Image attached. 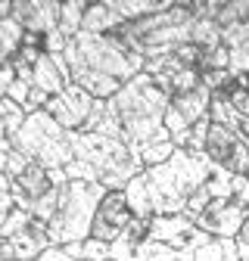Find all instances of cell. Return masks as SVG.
I'll list each match as a JSON object with an SVG mask.
<instances>
[{
  "label": "cell",
  "mask_w": 249,
  "mask_h": 261,
  "mask_svg": "<svg viewBox=\"0 0 249 261\" xmlns=\"http://www.w3.org/2000/svg\"><path fill=\"white\" fill-rule=\"evenodd\" d=\"M62 56L69 62L72 84L84 87L93 100H112L146 65V59L131 53L118 35H87V31L69 38Z\"/></svg>",
  "instance_id": "6da1fadb"
},
{
  "label": "cell",
  "mask_w": 249,
  "mask_h": 261,
  "mask_svg": "<svg viewBox=\"0 0 249 261\" xmlns=\"http://www.w3.org/2000/svg\"><path fill=\"white\" fill-rule=\"evenodd\" d=\"M168 100L171 96L156 87V81L146 72H140L137 78H131L124 84L112 100H106V109L115 115V121L121 127V140L134 152H140L150 143L171 140V134L165 130Z\"/></svg>",
  "instance_id": "7a4b0ae2"
},
{
  "label": "cell",
  "mask_w": 249,
  "mask_h": 261,
  "mask_svg": "<svg viewBox=\"0 0 249 261\" xmlns=\"http://www.w3.org/2000/svg\"><path fill=\"white\" fill-rule=\"evenodd\" d=\"M140 171H143L140 155L124 140L72 130V162L66 165L69 180H87L106 190H124V184L137 177Z\"/></svg>",
  "instance_id": "3957f363"
},
{
  "label": "cell",
  "mask_w": 249,
  "mask_h": 261,
  "mask_svg": "<svg viewBox=\"0 0 249 261\" xmlns=\"http://www.w3.org/2000/svg\"><path fill=\"white\" fill-rule=\"evenodd\" d=\"M212 162L206 155H190L187 149H175L168 162L153 165L140 171L150 212L153 215H181L187 199L193 196L196 187L206 184Z\"/></svg>",
  "instance_id": "277c9868"
},
{
  "label": "cell",
  "mask_w": 249,
  "mask_h": 261,
  "mask_svg": "<svg viewBox=\"0 0 249 261\" xmlns=\"http://www.w3.org/2000/svg\"><path fill=\"white\" fill-rule=\"evenodd\" d=\"M103 193H106V187L87 184V180H66V184H62L59 187L56 215L47 224L50 246H66V243L87 240Z\"/></svg>",
  "instance_id": "5b68a950"
},
{
  "label": "cell",
  "mask_w": 249,
  "mask_h": 261,
  "mask_svg": "<svg viewBox=\"0 0 249 261\" xmlns=\"http://www.w3.org/2000/svg\"><path fill=\"white\" fill-rule=\"evenodd\" d=\"M13 149L28 155L31 162H38V165H44L47 171L66 168L72 162V130L59 127L44 109L28 112L22 127L13 137Z\"/></svg>",
  "instance_id": "8992f818"
},
{
  "label": "cell",
  "mask_w": 249,
  "mask_h": 261,
  "mask_svg": "<svg viewBox=\"0 0 249 261\" xmlns=\"http://www.w3.org/2000/svg\"><path fill=\"white\" fill-rule=\"evenodd\" d=\"M246 218H249V208L237 205L234 199H212L193 218V224L203 233L215 237V240H237V233H240V227H243Z\"/></svg>",
  "instance_id": "52a82bcc"
},
{
  "label": "cell",
  "mask_w": 249,
  "mask_h": 261,
  "mask_svg": "<svg viewBox=\"0 0 249 261\" xmlns=\"http://www.w3.org/2000/svg\"><path fill=\"white\" fill-rule=\"evenodd\" d=\"M209 100H212V90L203 84L190 93H175L168 100V109H165V130L175 137V134L190 130L196 121L209 118Z\"/></svg>",
  "instance_id": "ba28073f"
},
{
  "label": "cell",
  "mask_w": 249,
  "mask_h": 261,
  "mask_svg": "<svg viewBox=\"0 0 249 261\" xmlns=\"http://www.w3.org/2000/svg\"><path fill=\"white\" fill-rule=\"evenodd\" d=\"M131 218L134 215L128 208V199H124V190H106L100 205H97V215H93L90 237L103 240V243H115L121 237V230L128 227Z\"/></svg>",
  "instance_id": "9c48e42d"
},
{
  "label": "cell",
  "mask_w": 249,
  "mask_h": 261,
  "mask_svg": "<svg viewBox=\"0 0 249 261\" xmlns=\"http://www.w3.org/2000/svg\"><path fill=\"white\" fill-rule=\"evenodd\" d=\"M90 109H93V96L84 87H78V84H69L62 93L50 96L47 106H44V112L66 130H81L87 115H90Z\"/></svg>",
  "instance_id": "30bf717a"
},
{
  "label": "cell",
  "mask_w": 249,
  "mask_h": 261,
  "mask_svg": "<svg viewBox=\"0 0 249 261\" xmlns=\"http://www.w3.org/2000/svg\"><path fill=\"white\" fill-rule=\"evenodd\" d=\"M10 19L28 35L44 38L59 28V0H13Z\"/></svg>",
  "instance_id": "8fae6325"
},
{
  "label": "cell",
  "mask_w": 249,
  "mask_h": 261,
  "mask_svg": "<svg viewBox=\"0 0 249 261\" xmlns=\"http://www.w3.org/2000/svg\"><path fill=\"white\" fill-rule=\"evenodd\" d=\"M72 84V75H69V62L62 53H41V59L35 62L31 69V87L47 93V96H56Z\"/></svg>",
  "instance_id": "7c38bea8"
},
{
  "label": "cell",
  "mask_w": 249,
  "mask_h": 261,
  "mask_svg": "<svg viewBox=\"0 0 249 261\" xmlns=\"http://www.w3.org/2000/svg\"><path fill=\"white\" fill-rule=\"evenodd\" d=\"M10 180H13V199H16V208H22V212H28L47 190H53L50 171H47L44 165H38V162H28L25 171H22L19 177H10Z\"/></svg>",
  "instance_id": "4fadbf2b"
},
{
  "label": "cell",
  "mask_w": 249,
  "mask_h": 261,
  "mask_svg": "<svg viewBox=\"0 0 249 261\" xmlns=\"http://www.w3.org/2000/svg\"><path fill=\"white\" fill-rule=\"evenodd\" d=\"M10 243H13L16 261H35L44 249H50L47 224H44V221H38L35 215H31L28 227H25V230H19V233H13V237H10Z\"/></svg>",
  "instance_id": "5bb4252c"
},
{
  "label": "cell",
  "mask_w": 249,
  "mask_h": 261,
  "mask_svg": "<svg viewBox=\"0 0 249 261\" xmlns=\"http://www.w3.org/2000/svg\"><path fill=\"white\" fill-rule=\"evenodd\" d=\"M221 47L228 50L231 72L234 75H249V19L221 28Z\"/></svg>",
  "instance_id": "9a60e30c"
},
{
  "label": "cell",
  "mask_w": 249,
  "mask_h": 261,
  "mask_svg": "<svg viewBox=\"0 0 249 261\" xmlns=\"http://www.w3.org/2000/svg\"><path fill=\"white\" fill-rule=\"evenodd\" d=\"M240 146V137L234 134L231 127L225 124H209V134H206V146H203V155L212 162V165H231V159Z\"/></svg>",
  "instance_id": "2e32d148"
},
{
  "label": "cell",
  "mask_w": 249,
  "mask_h": 261,
  "mask_svg": "<svg viewBox=\"0 0 249 261\" xmlns=\"http://www.w3.org/2000/svg\"><path fill=\"white\" fill-rule=\"evenodd\" d=\"M175 4V0H106V7L121 19V22H137L143 16L162 13Z\"/></svg>",
  "instance_id": "e0dca14e"
},
{
  "label": "cell",
  "mask_w": 249,
  "mask_h": 261,
  "mask_svg": "<svg viewBox=\"0 0 249 261\" xmlns=\"http://www.w3.org/2000/svg\"><path fill=\"white\" fill-rule=\"evenodd\" d=\"M118 28H121V19L106 7V0H97V4L87 7L81 31H87V35H112V31H118Z\"/></svg>",
  "instance_id": "ac0fdd59"
},
{
  "label": "cell",
  "mask_w": 249,
  "mask_h": 261,
  "mask_svg": "<svg viewBox=\"0 0 249 261\" xmlns=\"http://www.w3.org/2000/svg\"><path fill=\"white\" fill-rule=\"evenodd\" d=\"M87 7H90L87 0H66V4H59V31H62V38H75L81 31Z\"/></svg>",
  "instance_id": "d6986e66"
},
{
  "label": "cell",
  "mask_w": 249,
  "mask_h": 261,
  "mask_svg": "<svg viewBox=\"0 0 249 261\" xmlns=\"http://www.w3.org/2000/svg\"><path fill=\"white\" fill-rule=\"evenodd\" d=\"M209 121H212V124H225V127H231L234 134H237V127H240V115L234 112V106L228 103V96H225L221 90H215L212 100H209Z\"/></svg>",
  "instance_id": "ffe728a7"
},
{
  "label": "cell",
  "mask_w": 249,
  "mask_h": 261,
  "mask_svg": "<svg viewBox=\"0 0 249 261\" xmlns=\"http://www.w3.org/2000/svg\"><path fill=\"white\" fill-rule=\"evenodd\" d=\"M221 93L228 96V103L240 118H249V75H234V81Z\"/></svg>",
  "instance_id": "44dd1931"
},
{
  "label": "cell",
  "mask_w": 249,
  "mask_h": 261,
  "mask_svg": "<svg viewBox=\"0 0 249 261\" xmlns=\"http://www.w3.org/2000/svg\"><path fill=\"white\" fill-rule=\"evenodd\" d=\"M246 19H249V0H225L221 13L215 16L218 28H228V25H237V22H246Z\"/></svg>",
  "instance_id": "7402d4cb"
},
{
  "label": "cell",
  "mask_w": 249,
  "mask_h": 261,
  "mask_svg": "<svg viewBox=\"0 0 249 261\" xmlns=\"http://www.w3.org/2000/svg\"><path fill=\"white\" fill-rule=\"evenodd\" d=\"M171 152H175V143H171V140H162V143L143 146L137 155H140V162H143V168H153V165H162V162H168Z\"/></svg>",
  "instance_id": "603a6c76"
},
{
  "label": "cell",
  "mask_w": 249,
  "mask_h": 261,
  "mask_svg": "<svg viewBox=\"0 0 249 261\" xmlns=\"http://www.w3.org/2000/svg\"><path fill=\"white\" fill-rule=\"evenodd\" d=\"M203 81H200V72L196 69H181V72H175L171 75V96L175 93H190V90H196Z\"/></svg>",
  "instance_id": "cb8c5ba5"
},
{
  "label": "cell",
  "mask_w": 249,
  "mask_h": 261,
  "mask_svg": "<svg viewBox=\"0 0 249 261\" xmlns=\"http://www.w3.org/2000/svg\"><path fill=\"white\" fill-rule=\"evenodd\" d=\"M106 258H109V243L93 240V237L81 243V261H106Z\"/></svg>",
  "instance_id": "d4e9b609"
},
{
  "label": "cell",
  "mask_w": 249,
  "mask_h": 261,
  "mask_svg": "<svg viewBox=\"0 0 249 261\" xmlns=\"http://www.w3.org/2000/svg\"><path fill=\"white\" fill-rule=\"evenodd\" d=\"M193 261H225V240H209L193 252Z\"/></svg>",
  "instance_id": "484cf974"
},
{
  "label": "cell",
  "mask_w": 249,
  "mask_h": 261,
  "mask_svg": "<svg viewBox=\"0 0 249 261\" xmlns=\"http://www.w3.org/2000/svg\"><path fill=\"white\" fill-rule=\"evenodd\" d=\"M200 81H203V87H209V90L215 93V90H225V87L234 81V72H231V69H221V72H203Z\"/></svg>",
  "instance_id": "4316f807"
},
{
  "label": "cell",
  "mask_w": 249,
  "mask_h": 261,
  "mask_svg": "<svg viewBox=\"0 0 249 261\" xmlns=\"http://www.w3.org/2000/svg\"><path fill=\"white\" fill-rule=\"evenodd\" d=\"M231 199L243 208H249V177L246 174H234L231 177Z\"/></svg>",
  "instance_id": "83f0119b"
},
{
  "label": "cell",
  "mask_w": 249,
  "mask_h": 261,
  "mask_svg": "<svg viewBox=\"0 0 249 261\" xmlns=\"http://www.w3.org/2000/svg\"><path fill=\"white\" fill-rule=\"evenodd\" d=\"M16 208V199H13V180L7 171H0V215H10Z\"/></svg>",
  "instance_id": "f1b7e54d"
},
{
  "label": "cell",
  "mask_w": 249,
  "mask_h": 261,
  "mask_svg": "<svg viewBox=\"0 0 249 261\" xmlns=\"http://www.w3.org/2000/svg\"><path fill=\"white\" fill-rule=\"evenodd\" d=\"M28 93H31V81H22V78H16L13 84H10V90H7V96L13 103H19L22 109H25V103H28Z\"/></svg>",
  "instance_id": "f546056e"
},
{
  "label": "cell",
  "mask_w": 249,
  "mask_h": 261,
  "mask_svg": "<svg viewBox=\"0 0 249 261\" xmlns=\"http://www.w3.org/2000/svg\"><path fill=\"white\" fill-rule=\"evenodd\" d=\"M103 112H106V100H93V109H90V115H87V121L81 127V134H93L97 124H100V118H103Z\"/></svg>",
  "instance_id": "4dcf8cb0"
},
{
  "label": "cell",
  "mask_w": 249,
  "mask_h": 261,
  "mask_svg": "<svg viewBox=\"0 0 249 261\" xmlns=\"http://www.w3.org/2000/svg\"><path fill=\"white\" fill-rule=\"evenodd\" d=\"M28 162H31L28 155H22V152L10 149V152H7V174H10V177H19V174L25 171V165H28Z\"/></svg>",
  "instance_id": "1f68e13d"
},
{
  "label": "cell",
  "mask_w": 249,
  "mask_h": 261,
  "mask_svg": "<svg viewBox=\"0 0 249 261\" xmlns=\"http://www.w3.org/2000/svg\"><path fill=\"white\" fill-rule=\"evenodd\" d=\"M69 44V38H62V31H50V35H44V53H62Z\"/></svg>",
  "instance_id": "d6a6232c"
},
{
  "label": "cell",
  "mask_w": 249,
  "mask_h": 261,
  "mask_svg": "<svg viewBox=\"0 0 249 261\" xmlns=\"http://www.w3.org/2000/svg\"><path fill=\"white\" fill-rule=\"evenodd\" d=\"M16 81V69H13V62L7 59V62H0V96H7V90H10V84Z\"/></svg>",
  "instance_id": "836d02e7"
},
{
  "label": "cell",
  "mask_w": 249,
  "mask_h": 261,
  "mask_svg": "<svg viewBox=\"0 0 249 261\" xmlns=\"http://www.w3.org/2000/svg\"><path fill=\"white\" fill-rule=\"evenodd\" d=\"M13 149V134H10V124L4 118V106H0V152H10Z\"/></svg>",
  "instance_id": "e575fe53"
},
{
  "label": "cell",
  "mask_w": 249,
  "mask_h": 261,
  "mask_svg": "<svg viewBox=\"0 0 249 261\" xmlns=\"http://www.w3.org/2000/svg\"><path fill=\"white\" fill-rule=\"evenodd\" d=\"M35 261H75V258H69L62 246H50V249H44Z\"/></svg>",
  "instance_id": "d590c367"
},
{
  "label": "cell",
  "mask_w": 249,
  "mask_h": 261,
  "mask_svg": "<svg viewBox=\"0 0 249 261\" xmlns=\"http://www.w3.org/2000/svg\"><path fill=\"white\" fill-rule=\"evenodd\" d=\"M237 246H246V249H249V218L243 221V227H240V233H237Z\"/></svg>",
  "instance_id": "8d00e7d4"
},
{
  "label": "cell",
  "mask_w": 249,
  "mask_h": 261,
  "mask_svg": "<svg viewBox=\"0 0 249 261\" xmlns=\"http://www.w3.org/2000/svg\"><path fill=\"white\" fill-rule=\"evenodd\" d=\"M13 16V0H0V22Z\"/></svg>",
  "instance_id": "74e56055"
},
{
  "label": "cell",
  "mask_w": 249,
  "mask_h": 261,
  "mask_svg": "<svg viewBox=\"0 0 249 261\" xmlns=\"http://www.w3.org/2000/svg\"><path fill=\"white\" fill-rule=\"evenodd\" d=\"M106 261H112V258H106Z\"/></svg>",
  "instance_id": "f35d334b"
}]
</instances>
